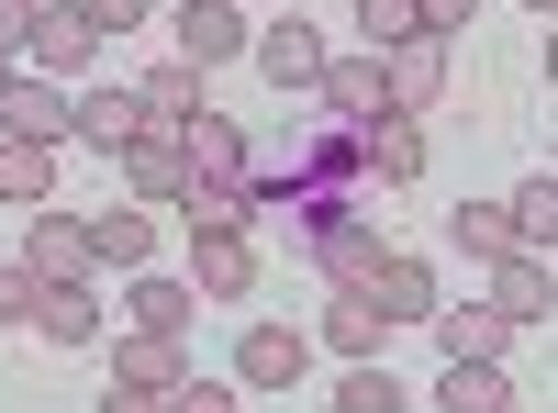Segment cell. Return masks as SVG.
<instances>
[{
  "instance_id": "23",
  "label": "cell",
  "mask_w": 558,
  "mask_h": 413,
  "mask_svg": "<svg viewBox=\"0 0 558 413\" xmlns=\"http://www.w3.org/2000/svg\"><path fill=\"white\" fill-rule=\"evenodd\" d=\"M436 347H447V357H502L514 325H502L492 302H436Z\"/></svg>"
},
{
  "instance_id": "36",
  "label": "cell",
  "mask_w": 558,
  "mask_h": 413,
  "mask_svg": "<svg viewBox=\"0 0 558 413\" xmlns=\"http://www.w3.org/2000/svg\"><path fill=\"white\" fill-rule=\"evenodd\" d=\"M101 413H168V391H123V380H112V391H101Z\"/></svg>"
},
{
  "instance_id": "7",
  "label": "cell",
  "mask_w": 558,
  "mask_h": 413,
  "mask_svg": "<svg viewBox=\"0 0 558 413\" xmlns=\"http://www.w3.org/2000/svg\"><path fill=\"white\" fill-rule=\"evenodd\" d=\"M257 68H268V89H324V34L302 12H268L257 23Z\"/></svg>"
},
{
  "instance_id": "33",
  "label": "cell",
  "mask_w": 558,
  "mask_h": 413,
  "mask_svg": "<svg viewBox=\"0 0 558 413\" xmlns=\"http://www.w3.org/2000/svg\"><path fill=\"white\" fill-rule=\"evenodd\" d=\"M168 413H235V391H223V380H202V369H191V380L168 391Z\"/></svg>"
},
{
  "instance_id": "12",
  "label": "cell",
  "mask_w": 558,
  "mask_h": 413,
  "mask_svg": "<svg viewBox=\"0 0 558 413\" xmlns=\"http://www.w3.org/2000/svg\"><path fill=\"white\" fill-rule=\"evenodd\" d=\"M89 57H101L89 12H78V0H45V23H34V68H45V78H89Z\"/></svg>"
},
{
  "instance_id": "3",
  "label": "cell",
  "mask_w": 558,
  "mask_h": 413,
  "mask_svg": "<svg viewBox=\"0 0 558 413\" xmlns=\"http://www.w3.org/2000/svg\"><path fill=\"white\" fill-rule=\"evenodd\" d=\"M0 123H12V146H57V134H78V89L12 68V89H0Z\"/></svg>"
},
{
  "instance_id": "19",
  "label": "cell",
  "mask_w": 558,
  "mask_h": 413,
  "mask_svg": "<svg viewBox=\"0 0 558 413\" xmlns=\"http://www.w3.org/2000/svg\"><path fill=\"white\" fill-rule=\"evenodd\" d=\"M357 157H368V179H425V123H413V112L357 123Z\"/></svg>"
},
{
  "instance_id": "39",
  "label": "cell",
  "mask_w": 558,
  "mask_h": 413,
  "mask_svg": "<svg viewBox=\"0 0 558 413\" xmlns=\"http://www.w3.org/2000/svg\"><path fill=\"white\" fill-rule=\"evenodd\" d=\"M0 146H12V123H0Z\"/></svg>"
},
{
  "instance_id": "34",
  "label": "cell",
  "mask_w": 558,
  "mask_h": 413,
  "mask_svg": "<svg viewBox=\"0 0 558 413\" xmlns=\"http://www.w3.org/2000/svg\"><path fill=\"white\" fill-rule=\"evenodd\" d=\"M78 12H89V34H134V23H146V0H78Z\"/></svg>"
},
{
  "instance_id": "2",
  "label": "cell",
  "mask_w": 558,
  "mask_h": 413,
  "mask_svg": "<svg viewBox=\"0 0 558 413\" xmlns=\"http://www.w3.org/2000/svg\"><path fill=\"white\" fill-rule=\"evenodd\" d=\"M313 101H324V123H380L391 112V57H380V45H368V57H324Z\"/></svg>"
},
{
  "instance_id": "37",
  "label": "cell",
  "mask_w": 558,
  "mask_h": 413,
  "mask_svg": "<svg viewBox=\"0 0 558 413\" xmlns=\"http://www.w3.org/2000/svg\"><path fill=\"white\" fill-rule=\"evenodd\" d=\"M547 89H558V34H547Z\"/></svg>"
},
{
  "instance_id": "13",
  "label": "cell",
  "mask_w": 558,
  "mask_h": 413,
  "mask_svg": "<svg viewBox=\"0 0 558 413\" xmlns=\"http://www.w3.org/2000/svg\"><path fill=\"white\" fill-rule=\"evenodd\" d=\"M447 246L470 257V268H502V257H525V235H514V202H458V212H447Z\"/></svg>"
},
{
  "instance_id": "9",
  "label": "cell",
  "mask_w": 558,
  "mask_h": 413,
  "mask_svg": "<svg viewBox=\"0 0 558 413\" xmlns=\"http://www.w3.org/2000/svg\"><path fill=\"white\" fill-rule=\"evenodd\" d=\"M23 268H34V280H89V268H101V246H89V223L34 212V223H23Z\"/></svg>"
},
{
  "instance_id": "38",
  "label": "cell",
  "mask_w": 558,
  "mask_h": 413,
  "mask_svg": "<svg viewBox=\"0 0 558 413\" xmlns=\"http://www.w3.org/2000/svg\"><path fill=\"white\" fill-rule=\"evenodd\" d=\"M525 12H558V0H525Z\"/></svg>"
},
{
  "instance_id": "17",
  "label": "cell",
  "mask_w": 558,
  "mask_h": 413,
  "mask_svg": "<svg viewBox=\"0 0 558 413\" xmlns=\"http://www.w3.org/2000/svg\"><path fill=\"white\" fill-rule=\"evenodd\" d=\"M123 313H134V336H191V313H202V291H191V280H157V268H134V291H123Z\"/></svg>"
},
{
  "instance_id": "4",
  "label": "cell",
  "mask_w": 558,
  "mask_h": 413,
  "mask_svg": "<svg viewBox=\"0 0 558 413\" xmlns=\"http://www.w3.org/2000/svg\"><path fill=\"white\" fill-rule=\"evenodd\" d=\"M302 369H313V336L302 325H246L235 336V380L246 391H302Z\"/></svg>"
},
{
  "instance_id": "24",
  "label": "cell",
  "mask_w": 558,
  "mask_h": 413,
  "mask_svg": "<svg viewBox=\"0 0 558 413\" xmlns=\"http://www.w3.org/2000/svg\"><path fill=\"white\" fill-rule=\"evenodd\" d=\"M436 402H447V413H502V402H514V380H502V357H447Z\"/></svg>"
},
{
  "instance_id": "26",
  "label": "cell",
  "mask_w": 558,
  "mask_h": 413,
  "mask_svg": "<svg viewBox=\"0 0 558 413\" xmlns=\"http://www.w3.org/2000/svg\"><path fill=\"white\" fill-rule=\"evenodd\" d=\"M380 336H391V313L368 302V291H336V302H324V347H347V357H380Z\"/></svg>"
},
{
  "instance_id": "10",
  "label": "cell",
  "mask_w": 558,
  "mask_h": 413,
  "mask_svg": "<svg viewBox=\"0 0 558 413\" xmlns=\"http://www.w3.org/2000/svg\"><path fill=\"white\" fill-rule=\"evenodd\" d=\"M436 101H447V34H402L391 45V112L425 123Z\"/></svg>"
},
{
  "instance_id": "32",
  "label": "cell",
  "mask_w": 558,
  "mask_h": 413,
  "mask_svg": "<svg viewBox=\"0 0 558 413\" xmlns=\"http://www.w3.org/2000/svg\"><path fill=\"white\" fill-rule=\"evenodd\" d=\"M34 291H45L34 268H23V257H0V325H34Z\"/></svg>"
},
{
  "instance_id": "18",
  "label": "cell",
  "mask_w": 558,
  "mask_h": 413,
  "mask_svg": "<svg viewBox=\"0 0 558 413\" xmlns=\"http://www.w3.org/2000/svg\"><path fill=\"white\" fill-rule=\"evenodd\" d=\"M78 134H89L101 157H123L134 134H157V123H146V101H134V89L112 78V89H78Z\"/></svg>"
},
{
  "instance_id": "25",
  "label": "cell",
  "mask_w": 558,
  "mask_h": 413,
  "mask_svg": "<svg viewBox=\"0 0 558 413\" xmlns=\"http://www.w3.org/2000/svg\"><path fill=\"white\" fill-rule=\"evenodd\" d=\"M89 246H101V268H146V257H157V223H146V202L89 212Z\"/></svg>"
},
{
  "instance_id": "40",
  "label": "cell",
  "mask_w": 558,
  "mask_h": 413,
  "mask_svg": "<svg viewBox=\"0 0 558 413\" xmlns=\"http://www.w3.org/2000/svg\"><path fill=\"white\" fill-rule=\"evenodd\" d=\"M0 89H12V68H0Z\"/></svg>"
},
{
  "instance_id": "1",
  "label": "cell",
  "mask_w": 558,
  "mask_h": 413,
  "mask_svg": "<svg viewBox=\"0 0 558 413\" xmlns=\"http://www.w3.org/2000/svg\"><path fill=\"white\" fill-rule=\"evenodd\" d=\"M179 57L191 68H223V57H257V23H246V0H179Z\"/></svg>"
},
{
  "instance_id": "14",
  "label": "cell",
  "mask_w": 558,
  "mask_h": 413,
  "mask_svg": "<svg viewBox=\"0 0 558 413\" xmlns=\"http://www.w3.org/2000/svg\"><path fill=\"white\" fill-rule=\"evenodd\" d=\"M191 291L202 302H246L257 291V246L246 235H191Z\"/></svg>"
},
{
  "instance_id": "22",
  "label": "cell",
  "mask_w": 558,
  "mask_h": 413,
  "mask_svg": "<svg viewBox=\"0 0 558 413\" xmlns=\"http://www.w3.org/2000/svg\"><path fill=\"white\" fill-rule=\"evenodd\" d=\"M368 302H380L391 325H436V268H425V257H380V280H368Z\"/></svg>"
},
{
  "instance_id": "20",
  "label": "cell",
  "mask_w": 558,
  "mask_h": 413,
  "mask_svg": "<svg viewBox=\"0 0 558 413\" xmlns=\"http://www.w3.org/2000/svg\"><path fill=\"white\" fill-rule=\"evenodd\" d=\"M112 380L123 391H179V380H191V347H179V336H123L112 347Z\"/></svg>"
},
{
  "instance_id": "5",
  "label": "cell",
  "mask_w": 558,
  "mask_h": 413,
  "mask_svg": "<svg viewBox=\"0 0 558 413\" xmlns=\"http://www.w3.org/2000/svg\"><path fill=\"white\" fill-rule=\"evenodd\" d=\"M380 223H368V212H336V223H324V235H313V268H324V291H368V280H380Z\"/></svg>"
},
{
  "instance_id": "21",
  "label": "cell",
  "mask_w": 558,
  "mask_h": 413,
  "mask_svg": "<svg viewBox=\"0 0 558 413\" xmlns=\"http://www.w3.org/2000/svg\"><path fill=\"white\" fill-rule=\"evenodd\" d=\"M134 101H146V123H157V134H179L191 112H213V101H202V68H191V57L146 68V78H134Z\"/></svg>"
},
{
  "instance_id": "16",
  "label": "cell",
  "mask_w": 558,
  "mask_h": 413,
  "mask_svg": "<svg viewBox=\"0 0 558 413\" xmlns=\"http://www.w3.org/2000/svg\"><path fill=\"white\" fill-rule=\"evenodd\" d=\"M34 336L45 347H89V336H101V291H89V280H45L34 291Z\"/></svg>"
},
{
  "instance_id": "31",
  "label": "cell",
  "mask_w": 558,
  "mask_h": 413,
  "mask_svg": "<svg viewBox=\"0 0 558 413\" xmlns=\"http://www.w3.org/2000/svg\"><path fill=\"white\" fill-rule=\"evenodd\" d=\"M34 23H45V0H0V68L34 57Z\"/></svg>"
},
{
  "instance_id": "11",
  "label": "cell",
  "mask_w": 558,
  "mask_h": 413,
  "mask_svg": "<svg viewBox=\"0 0 558 413\" xmlns=\"http://www.w3.org/2000/svg\"><path fill=\"white\" fill-rule=\"evenodd\" d=\"M179 157H191V179H257L246 123H223V112H191V123H179Z\"/></svg>"
},
{
  "instance_id": "8",
  "label": "cell",
  "mask_w": 558,
  "mask_h": 413,
  "mask_svg": "<svg viewBox=\"0 0 558 413\" xmlns=\"http://www.w3.org/2000/svg\"><path fill=\"white\" fill-rule=\"evenodd\" d=\"M112 168H123V191L146 202V212H179V191H191V157H179V134H134Z\"/></svg>"
},
{
  "instance_id": "6",
  "label": "cell",
  "mask_w": 558,
  "mask_h": 413,
  "mask_svg": "<svg viewBox=\"0 0 558 413\" xmlns=\"http://www.w3.org/2000/svg\"><path fill=\"white\" fill-rule=\"evenodd\" d=\"M481 280H492L481 302L502 313V325H547V313H558V257H536V246L502 257V268H481Z\"/></svg>"
},
{
  "instance_id": "27",
  "label": "cell",
  "mask_w": 558,
  "mask_h": 413,
  "mask_svg": "<svg viewBox=\"0 0 558 413\" xmlns=\"http://www.w3.org/2000/svg\"><path fill=\"white\" fill-rule=\"evenodd\" d=\"M45 191H57V146H0V202L45 212Z\"/></svg>"
},
{
  "instance_id": "29",
  "label": "cell",
  "mask_w": 558,
  "mask_h": 413,
  "mask_svg": "<svg viewBox=\"0 0 558 413\" xmlns=\"http://www.w3.org/2000/svg\"><path fill=\"white\" fill-rule=\"evenodd\" d=\"M514 235H525L536 257L558 246V168H547V179H525V191H514Z\"/></svg>"
},
{
  "instance_id": "15",
  "label": "cell",
  "mask_w": 558,
  "mask_h": 413,
  "mask_svg": "<svg viewBox=\"0 0 558 413\" xmlns=\"http://www.w3.org/2000/svg\"><path fill=\"white\" fill-rule=\"evenodd\" d=\"M179 223H191V235H246L257 223V179H191V191H179Z\"/></svg>"
},
{
  "instance_id": "35",
  "label": "cell",
  "mask_w": 558,
  "mask_h": 413,
  "mask_svg": "<svg viewBox=\"0 0 558 413\" xmlns=\"http://www.w3.org/2000/svg\"><path fill=\"white\" fill-rule=\"evenodd\" d=\"M470 12H481V0H425V34H447V45H458V34H470Z\"/></svg>"
},
{
  "instance_id": "41",
  "label": "cell",
  "mask_w": 558,
  "mask_h": 413,
  "mask_svg": "<svg viewBox=\"0 0 558 413\" xmlns=\"http://www.w3.org/2000/svg\"><path fill=\"white\" fill-rule=\"evenodd\" d=\"M502 413H525V402H502Z\"/></svg>"
},
{
  "instance_id": "30",
  "label": "cell",
  "mask_w": 558,
  "mask_h": 413,
  "mask_svg": "<svg viewBox=\"0 0 558 413\" xmlns=\"http://www.w3.org/2000/svg\"><path fill=\"white\" fill-rule=\"evenodd\" d=\"M357 23H368V45L391 57L402 34H425V0H357Z\"/></svg>"
},
{
  "instance_id": "28",
  "label": "cell",
  "mask_w": 558,
  "mask_h": 413,
  "mask_svg": "<svg viewBox=\"0 0 558 413\" xmlns=\"http://www.w3.org/2000/svg\"><path fill=\"white\" fill-rule=\"evenodd\" d=\"M402 402H413V391H402V380L380 369V357H357V369L336 380V413H402Z\"/></svg>"
}]
</instances>
